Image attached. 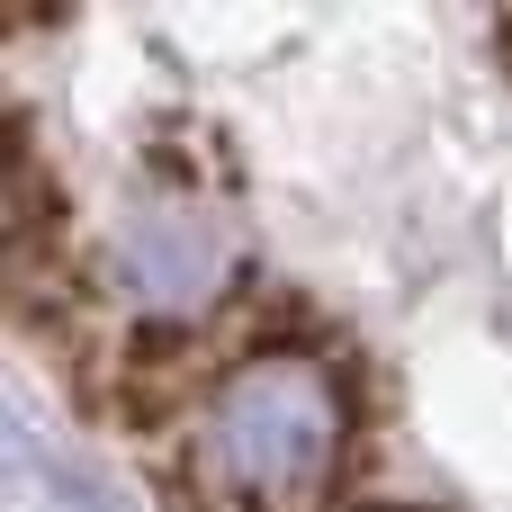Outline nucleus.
<instances>
[{
    "mask_svg": "<svg viewBox=\"0 0 512 512\" xmlns=\"http://www.w3.org/2000/svg\"><path fill=\"white\" fill-rule=\"evenodd\" d=\"M342 459V387L306 351L243 360L198 414V468L234 504H297Z\"/></svg>",
    "mask_w": 512,
    "mask_h": 512,
    "instance_id": "nucleus-1",
    "label": "nucleus"
},
{
    "mask_svg": "<svg viewBox=\"0 0 512 512\" xmlns=\"http://www.w3.org/2000/svg\"><path fill=\"white\" fill-rule=\"evenodd\" d=\"M225 270H234V234L216 216H189V207H162V216H144V225L117 234V279L144 306H189Z\"/></svg>",
    "mask_w": 512,
    "mask_h": 512,
    "instance_id": "nucleus-2",
    "label": "nucleus"
}]
</instances>
